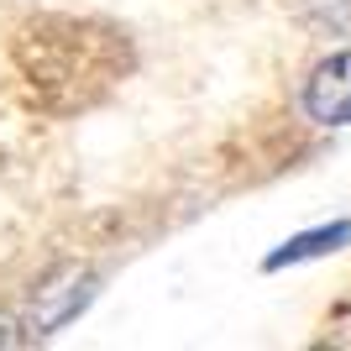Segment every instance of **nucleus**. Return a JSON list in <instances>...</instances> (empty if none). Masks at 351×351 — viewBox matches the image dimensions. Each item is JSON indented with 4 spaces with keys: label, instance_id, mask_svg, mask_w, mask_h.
Masks as SVG:
<instances>
[{
    "label": "nucleus",
    "instance_id": "nucleus-3",
    "mask_svg": "<svg viewBox=\"0 0 351 351\" xmlns=\"http://www.w3.org/2000/svg\"><path fill=\"white\" fill-rule=\"evenodd\" d=\"M351 241V220H336V226H320V231H304L293 236L283 252H273L267 257V267H283V263H304V257H320V252H336Z\"/></svg>",
    "mask_w": 351,
    "mask_h": 351
},
{
    "label": "nucleus",
    "instance_id": "nucleus-2",
    "mask_svg": "<svg viewBox=\"0 0 351 351\" xmlns=\"http://www.w3.org/2000/svg\"><path fill=\"white\" fill-rule=\"evenodd\" d=\"M89 299H95V273H89V267H58V273L37 289V299H32V325H37V330H58Z\"/></svg>",
    "mask_w": 351,
    "mask_h": 351
},
{
    "label": "nucleus",
    "instance_id": "nucleus-1",
    "mask_svg": "<svg viewBox=\"0 0 351 351\" xmlns=\"http://www.w3.org/2000/svg\"><path fill=\"white\" fill-rule=\"evenodd\" d=\"M304 116L315 126H351V53H330L304 79Z\"/></svg>",
    "mask_w": 351,
    "mask_h": 351
},
{
    "label": "nucleus",
    "instance_id": "nucleus-4",
    "mask_svg": "<svg viewBox=\"0 0 351 351\" xmlns=\"http://www.w3.org/2000/svg\"><path fill=\"white\" fill-rule=\"evenodd\" d=\"M0 346H27V336L16 330V320H11V315H0Z\"/></svg>",
    "mask_w": 351,
    "mask_h": 351
}]
</instances>
